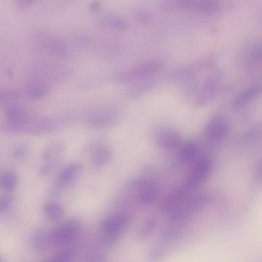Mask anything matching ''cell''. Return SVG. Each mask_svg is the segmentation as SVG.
<instances>
[{
	"mask_svg": "<svg viewBox=\"0 0 262 262\" xmlns=\"http://www.w3.org/2000/svg\"><path fill=\"white\" fill-rule=\"evenodd\" d=\"M199 151L198 143L194 140H190L183 144L179 152V160L183 163L187 164L193 161Z\"/></svg>",
	"mask_w": 262,
	"mask_h": 262,
	"instance_id": "11",
	"label": "cell"
},
{
	"mask_svg": "<svg viewBox=\"0 0 262 262\" xmlns=\"http://www.w3.org/2000/svg\"><path fill=\"white\" fill-rule=\"evenodd\" d=\"M10 198L9 196L0 198V212L3 211L10 204Z\"/></svg>",
	"mask_w": 262,
	"mask_h": 262,
	"instance_id": "21",
	"label": "cell"
},
{
	"mask_svg": "<svg viewBox=\"0 0 262 262\" xmlns=\"http://www.w3.org/2000/svg\"><path fill=\"white\" fill-rule=\"evenodd\" d=\"M128 193L139 203L149 204L158 195V187L153 181L144 178L130 181L126 186Z\"/></svg>",
	"mask_w": 262,
	"mask_h": 262,
	"instance_id": "2",
	"label": "cell"
},
{
	"mask_svg": "<svg viewBox=\"0 0 262 262\" xmlns=\"http://www.w3.org/2000/svg\"><path fill=\"white\" fill-rule=\"evenodd\" d=\"M43 210L46 216L51 221H58L62 218L64 214L62 206L56 202H48L43 206Z\"/></svg>",
	"mask_w": 262,
	"mask_h": 262,
	"instance_id": "13",
	"label": "cell"
},
{
	"mask_svg": "<svg viewBox=\"0 0 262 262\" xmlns=\"http://www.w3.org/2000/svg\"><path fill=\"white\" fill-rule=\"evenodd\" d=\"M31 1H19V5H20L21 7H28L30 5Z\"/></svg>",
	"mask_w": 262,
	"mask_h": 262,
	"instance_id": "22",
	"label": "cell"
},
{
	"mask_svg": "<svg viewBox=\"0 0 262 262\" xmlns=\"http://www.w3.org/2000/svg\"><path fill=\"white\" fill-rule=\"evenodd\" d=\"M64 149V145L61 142H56L50 145L45 150L43 154L44 158L50 159L52 157L56 156L63 152Z\"/></svg>",
	"mask_w": 262,
	"mask_h": 262,
	"instance_id": "16",
	"label": "cell"
},
{
	"mask_svg": "<svg viewBox=\"0 0 262 262\" xmlns=\"http://www.w3.org/2000/svg\"><path fill=\"white\" fill-rule=\"evenodd\" d=\"M111 150L105 146L99 145L93 150L91 163L92 167L98 169L104 166L111 160Z\"/></svg>",
	"mask_w": 262,
	"mask_h": 262,
	"instance_id": "10",
	"label": "cell"
},
{
	"mask_svg": "<svg viewBox=\"0 0 262 262\" xmlns=\"http://www.w3.org/2000/svg\"><path fill=\"white\" fill-rule=\"evenodd\" d=\"M156 225L155 219L149 217L144 221L141 225L137 233V238L139 241L147 239L152 233Z\"/></svg>",
	"mask_w": 262,
	"mask_h": 262,
	"instance_id": "15",
	"label": "cell"
},
{
	"mask_svg": "<svg viewBox=\"0 0 262 262\" xmlns=\"http://www.w3.org/2000/svg\"><path fill=\"white\" fill-rule=\"evenodd\" d=\"M8 122L15 128H25L29 122V118L26 113L20 107L13 106L7 112Z\"/></svg>",
	"mask_w": 262,
	"mask_h": 262,
	"instance_id": "9",
	"label": "cell"
},
{
	"mask_svg": "<svg viewBox=\"0 0 262 262\" xmlns=\"http://www.w3.org/2000/svg\"><path fill=\"white\" fill-rule=\"evenodd\" d=\"M18 183L16 173L12 171H5L0 173V186L6 190L15 189Z\"/></svg>",
	"mask_w": 262,
	"mask_h": 262,
	"instance_id": "14",
	"label": "cell"
},
{
	"mask_svg": "<svg viewBox=\"0 0 262 262\" xmlns=\"http://www.w3.org/2000/svg\"><path fill=\"white\" fill-rule=\"evenodd\" d=\"M107 255L103 252H96L90 254L84 262H108Z\"/></svg>",
	"mask_w": 262,
	"mask_h": 262,
	"instance_id": "18",
	"label": "cell"
},
{
	"mask_svg": "<svg viewBox=\"0 0 262 262\" xmlns=\"http://www.w3.org/2000/svg\"><path fill=\"white\" fill-rule=\"evenodd\" d=\"M131 221L129 215L120 213L102 219L98 225V236L109 242H118L128 228Z\"/></svg>",
	"mask_w": 262,
	"mask_h": 262,
	"instance_id": "1",
	"label": "cell"
},
{
	"mask_svg": "<svg viewBox=\"0 0 262 262\" xmlns=\"http://www.w3.org/2000/svg\"><path fill=\"white\" fill-rule=\"evenodd\" d=\"M229 129V124L227 119L222 115H216L206 124L205 133L211 139L219 140L226 137Z\"/></svg>",
	"mask_w": 262,
	"mask_h": 262,
	"instance_id": "7",
	"label": "cell"
},
{
	"mask_svg": "<svg viewBox=\"0 0 262 262\" xmlns=\"http://www.w3.org/2000/svg\"><path fill=\"white\" fill-rule=\"evenodd\" d=\"M29 148L26 144L20 145L17 146L14 151V156L17 159H21L26 157L29 153Z\"/></svg>",
	"mask_w": 262,
	"mask_h": 262,
	"instance_id": "19",
	"label": "cell"
},
{
	"mask_svg": "<svg viewBox=\"0 0 262 262\" xmlns=\"http://www.w3.org/2000/svg\"><path fill=\"white\" fill-rule=\"evenodd\" d=\"M165 254L164 250L160 247H153L149 252L147 255L148 262H159Z\"/></svg>",
	"mask_w": 262,
	"mask_h": 262,
	"instance_id": "17",
	"label": "cell"
},
{
	"mask_svg": "<svg viewBox=\"0 0 262 262\" xmlns=\"http://www.w3.org/2000/svg\"><path fill=\"white\" fill-rule=\"evenodd\" d=\"M260 90V87L257 85L251 86L243 90L235 97L233 100L234 104L236 106L245 104L252 100Z\"/></svg>",
	"mask_w": 262,
	"mask_h": 262,
	"instance_id": "12",
	"label": "cell"
},
{
	"mask_svg": "<svg viewBox=\"0 0 262 262\" xmlns=\"http://www.w3.org/2000/svg\"><path fill=\"white\" fill-rule=\"evenodd\" d=\"M82 223L77 217L66 220L50 232L52 245H61L73 241L80 233Z\"/></svg>",
	"mask_w": 262,
	"mask_h": 262,
	"instance_id": "3",
	"label": "cell"
},
{
	"mask_svg": "<svg viewBox=\"0 0 262 262\" xmlns=\"http://www.w3.org/2000/svg\"><path fill=\"white\" fill-rule=\"evenodd\" d=\"M155 139L157 144L166 150L177 149L182 143L179 133L169 126H162L158 128L155 133Z\"/></svg>",
	"mask_w": 262,
	"mask_h": 262,
	"instance_id": "6",
	"label": "cell"
},
{
	"mask_svg": "<svg viewBox=\"0 0 262 262\" xmlns=\"http://www.w3.org/2000/svg\"><path fill=\"white\" fill-rule=\"evenodd\" d=\"M83 168L79 162H72L64 167L57 174L53 183L52 191L60 193L81 173Z\"/></svg>",
	"mask_w": 262,
	"mask_h": 262,
	"instance_id": "5",
	"label": "cell"
},
{
	"mask_svg": "<svg viewBox=\"0 0 262 262\" xmlns=\"http://www.w3.org/2000/svg\"><path fill=\"white\" fill-rule=\"evenodd\" d=\"M177 3L181 8L203 13L216 14L221 11L220 4L215 1L182 0Z\"/></svg>",
	"mask_w": 262,
	"mask_h": 262,
	"instance_id": "8",
	"label": "cell"
},
{
	"mask_svg": "<svg viewBox=\"0 0 262 262\" xmlns=\"http://www.w3.org/2000/svg\"><path fill=\"white\" fill-rule=\"evenodd\" d=\"M212 170V163L207 157L200 158L192 167L185 185L190 190L202 184Z\"/></svg>",
	"mask_w": 262,
	"mask_h": 262,
	"instance_id": "4",
	"label": "cell"
},
{
	"mask_svg": "<svg viewBox=\"0 0 262 262\" xmlns=\"http://www.w3.org/2000/svg\"><path fill=\"white\" fill-rule=\"evenodd\" d=\"M19 93L17 91H0V99H8L11 97L18 96Z\"/></svg>",
	"mask_w": 262,
	"mask_h": 262,
	"instance_id": "20",
	"label": "cell"
}]
</instances>
